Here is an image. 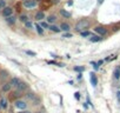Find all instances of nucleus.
Returning a JSON list of instances; mask_svg holds the SVG:
<instances>
[{
	"label": "nucleus",
	"mask_w": 120,
	"mask_h": 113,
	"mask_svg": "<svg viewBox=\"0 0 120 113\" xmlns=\"http://www.w3.org/2000/svg\"><path fill=\"white\" fill-rule=\"evenodd\" d=\"M90 20L87 18H84V19H80L77 21L75 24V31L78 32H84V31H87V28H90Z\"/></svg>",
	"instance_id": "obj_1"
},
{
	"label": "nucleus",
	"mask_w": 120,
	"mask_h": 113,
	"mask_svg": "<svg viewBox=\"0 0 120 113\" xmlns=\"http://www.w3.org/2000/svg\"><path fill=\"white\" fill-rule=\"evenodd\" d=\"M38 3L35 1V0H25V1H22V6L27 10H32L34 7H37Z\"/></svg>",
	"instance_id": "obj_2"
},
{
	"label": "nucleus",
	"mask_w": 120,
	"mask_h": 113,
	"mask_svg": "<svg viewBox=\"0 0 120 113\" xmlns=\"http://www.w3.org/2000/svg\"><path fill=\"white\" fill-rule=\"evenodd\" d=\"M14 106H15L18 109L24 111V109L27 108V102H26L25 100H22V99H18V100L14 101Z\"/></svg>",
	"instance_id": "obj_3"
},
{
	"label": "nucleus",
	"mask_w": 120,
	"mask_h": 113,
	"mask_svg": "<svg viewBox=\"0 0 120 113\" xmlns=\"http://www.w3.org/2000/svg\"><path fill=\"white\" fill-rule=\"evenodd\" d=\"M1 15H3L4 18H8V17L13 15V8H12L11 6H6V7L1 11Z\"/></svg>",
	"instance_id": "obj_4"
},
{
	"label": "nucleus",
	"mask_w": 120,
	"mask_h": 113,
	"mask_svg": "<svg viewBox=\"0 0 120 113\" xmlns=\"http://www.w3.org/2000/svg\"><path fill=\"white\" fill-rule=\"evenodd\" d=\"M15 88H17V91H19V92H24V91H26V90L28 88V84L21 80V81L19 83V85H18Z\"/></svg>",
	"instance_id": "obj_5"
},
{
	"label": "nucleus",
	"mask_w": 120,
	"mask_h": 113,
	"mask_svg": "<svg viewBox=\"0 0 120 113\" xmlns=\"http://www.w3.org/2000/svg\"><path fill=\"white\" fill-rule=\"evenodd\" d=\"M34 18H35L37 21H42L44 19H46V14H45V12H42V11H38V12L35 13Z\"/></svg>",
	"instance_id": "obj_6"
},
{
	"label": "nucleus",
	"mask_w": 120,
	"mask_h": 113,
	"mask_svg": "<svg viewBox=\"0 0 120 113\" xmlns=\"http://www.w3.org/2000/svg\"><path fill=\"white\" fill-rule=\"evenodd\" d=\"M17 17L13 14V15H11V17H8V18H5V21H6V24L7 25H10V26H13L15 23H17Z\"/></svg>",
	"instance_id": "obj_7"
},
{
	"label": "nucleus",
	"mask_w": 120,
	"mask_h": 113,
	"mask_svg": "<svg viewBox=\"0 0 120 113\" xmlns=\"http://www.w3.org/2000/svg\"><path fill=\"white\" fill-rule=\"evenodd\" d=\"M90 81H91V85L93 87H97V85H98V78H97L95 73L91 72V74H90Z\"/></svg>",
	"instance_id": "obj_8"
},
{
	"label": "nucleus",
	"mask_w": 120,
	"mask_h": 113,
	"mask_svg": "<svg viewBox=\"0 0 120 113\" xmlns=\"http://www.w3.org/2000/svg\"><path fill=\"white\" fill-rule=\"evenodd\" d=\"M94 31H95V33H98L99 35H105L106 33H107V30L104 27V26H97L95 28H94Z\"/></svg>",
	"instance_id": "obj_9"
},
{
	"label": "nucleus",
	"mask_w": 120,
	"mask_h": 113,
	"mask_svg": "<svg viewBox=\"0 0 120 113\" xmlns=\"http://www.w3.org/2000/svg\"><path fill=\"white\" fill-rule=\"evenodd\" d=\"M12 87H13V86L11 85V83H4L3 86H1V91L6 93V92H10V91L12 90Z\"/></svg>",
	"instance_id": "obj_10"
},
{
	"label": "nucleus",
	"mask_w": 120,
	"mask_h": 113,
	"mask_svg": "<svg viewBox=\"0 0 120 113\" xmlns=\"http://www.w3.org/2000/svg\"><path fill=\"white\" fill-rule=\"evenodd\" d=\"M60 28H61V31H64L65 33L66 32H70V30H71V25L68 24V23H61L60 24Z\"/></svg>",
	"instance_id": "obj_11"
},
{
	"label": "nucleus",
	"mask_w": 120,
	"mask_h": 113,
	"mask_svg": "<svg viewBox=\"0 0 120 113\" xmlns=\"http://www.w3.org/2000/svg\"><path fill=\"white\" fill-rule=\"evenodd\" d=\"M46 21H47L49 25L55 24V21H56V15H55V14H49V15L46 18Z\"/></svg>",
	"instance_id": "obj_12"
},
{
	"label": "nucleus",
	"mask_w": 120,
	"mask_h": 113,
	"mask_svg": "<svg viewBox=\"0 0 120 113\" xmlns=\"http://www.w3.org/2000/svg\"><path fill=\"white\" fill-rule=\"evenodd\" d=\"M101 39H102V38H101V35H99V34H92V35L90 37V41H91V42H99Z\"/></svg>",
	"instance_id": "obj_13"
},
{
	"label": "nucleus",
	"mask_w": 120,
	"mask_h": 113,
	"mask_svg": "<svg viewBox=\"0 0 120 113\" xmlns=\"http://www.w3.org/2000/svg\"><path fill=\"white\" fill-rule=\"evenodd\" d=\"M60 14H61L64 18H66V19H71V18H72V14H71V12H68L67 10H64V8H61V10H60Z\"/></svg>",
	"instance_id": "obj_14"
},
{
	"label": "nucleus",
	"mask_w": 120,
	"mask_h": 113,
	"mask_svg": "<svg viewBox=\"0 0 120 113\" xmlns=\"http://www.w3.org/2000/svg\"><path fill=\"white\" fill-rule=\"evenodd\" d=\"M0 105H1V108H3V109H6V108L8 107V100L3 97L1 99H0Z\"/></svg>",
	"instance_id": "obj_15"
},
{
	"label": "nucleus",
	"mask_w": 120,
	"mask_h": 113,
	"mask_svg": "<svg viewBox=\"0 0 120 113\" xmlns=\"http://www.w3.org/2000/svg\"><path fill=\"white\" fill-rule=\"evenodd\" d=\"M113 77H114V79H115V80L120 79V65H119V66H116V67L114 68V72H113Z\"/></svg>",
	"instance_id": "obj_16"
},
{
	"label": "nucleus",
	"mask_w": 120,
	"mask_h": 113,
	"mask_svg": "<svg viewBox=\"0 0 120 113\" xmlns=\"http://www.w3.org/2000/svg\"><path fill=\"white\" fill-rule=\"evenodd\" d=\"M21 80L19 79V78H17V77H13L11 80H10V83H11V85L13 86V87H17L18 85H19V83H20Z\"/></svg>",
	"instance_id": "obj_17"
},
{
	"label": "nucleus",
	"mask_w": 120,
	"mask_h": 113,
	"mask_svg": "<svg viewBox=\"0 0 120 113\" xmlns=\"http://www.w3.org/2000/svg\"><path fill=\"white\" fill-rule=\"evenodd\" d=\"M34 28H35V31H37V33H38L39 35H42V34H44V28L41 27L40 24H35V25H34Z\"/></svg>",
	"instance_id": "obj_18"
},
{
	"label": "nucleus",
	"mask_w": 120,
	"mask_h": 113,
	"mask_svg": "<svg viewBox=\"0 0 120 113\" xmlns=\"http://www.w3.org/2000/svg\"><path fill=\"white\" fill-rule=\"evenodd\" d=\"M49 30H51L52 32H54V33H60V32H61V28H60V26H56L55 24L51 25Z\"/></svg>",
	"instance_id": "obj_19"
},
{
	"label": "nucleus",
	"mask_w": 120,
	"mask_h": 113,
	"mask_svg": "<svg viewBox=\"0 0 120 113\" xmlns=\"http://www.w3.org/2000/svg\"><path fill=\"white\" fill-rule=\"evenodd\" d=\"M30 20V18H28V15H26V14H20L19 15V21H21V23H27Z\"/></svg>",
	"instance_id": "obj_20"
},
{
	"label": "nucleus",
	"mask_w": 120,
	"mask_h": 113,
	"mask_svg": "<svg viewBox=\"0 0 120 113\" xmlns=\"http://www.w3.org/2000/svg\"><path fill=\"white\" fill-rule=\"evenodd\" d=\"M40 25H41V27H42L44 30H49V27H51V25H49L47 21H41Z\"/></svg>",
	"instance_id": "obj_21"
},
{
	"label": "nucleus",
	"mask_w": 120,
	"mask_h": 113,
	"mask_svg": "<svg viewBox=\"0 0 120 113\" xmlns=\"http://www.w3.org/2000/svg\"><path fill=\"white\" fill-rule=\"evenodd\" d=\"M24 25H25V27H26V28H28V30H32V28L34 27V25H33V23H32L31 20H28V21H27V23H25Z\"/></svg>",
	"instance_id": "obj_22"
},
{
	"label": "nucleus",
	"mask_w": 120,
	"mask_h": 113,
	"mask_svg": "<svg viewBox=\"0 0 120 113\" xmlns=\"http://www.w3.org/2000/svg\"><path fill=\"white\" fill-rule=\"evenodd\" d=\"M26 98L30 99V100H34V99H35V93H33V92H28V93L26 94Z\"/></svg>",
	"instance_id": "obj_23"
},
{
	"label": "nucleus",
	"mask_w": 120,
	"mask_h": 113,
	"mask_svg": "<svg viewBox=\"0 0 120 113\" xmlns=\"http://www.w3.org/2000/svg\"><path fill=\"white\" fill-rule=\"evenodd\" d=\"M80 35H81L82 38H88V37H91L92 34H91V32H88V31H84V32H80Z\"/></svg>",
	"instance_id": "obj_24"
},
{
	"label": "nucleus",
	"mask_w": 120,
	"mask_h": 113,
	"mask_svg": "<svg viewBox=\"0 0 120 113\" xmlns=\"http://www.w3.org/2000/svg\"><path fill=\"white\" fill-rule=\"evenodd\" d=\"M6 0H0V12H1L5 7H6Z\"/></svg>",
	"instance_id": "obj_25"
},
{
	"label": "nucleus",
	"mask_w": 120,
	"mask_h": 113,
	"mask_svg": "<svg viewBox=\"0 0 120 113\" xmlns=\"http://www.w3.org/2000/svg\"><path fill=\"white\" fill-rule=\"evenodd\" d=\"M74 71L75 72H82V71H85V67L84 66H75L74 67Z\"/></svg>",
	"instance_id": "obj_26"
},
{
	"label": "nucleus",
	"mask_w": 120,
	"mask_h": 113,
	"mask_svg": "<svg viewBox=\"0 0 120 113\" xmlns=\"http://www.w3.org/2000/svg\"><path fill=\"white\" fill-rule=\"evenodd\" d=\"M7 77H8V72H7V71H3V72H1V75H0V78L6 79Z\"/></svg>",
	"instance_id": "obj_27"
},
{
	"label": "nucleus",
	"mask_w": 120,
	"mask_h": 113,
	"mask_svg": "<svg viewBox=\"0 0 120 113\" xmlns=\"http://www.w3.org/2000/svg\"><path fill=\"white\" fill-rule=\"evenodd\" d=\"M71 37H72V34H71V33H68V32L64 33V35H63V38H71Z\"/></svg>",
	"instance_id": "obj_28"
},
{
	"label": "nucleus",
	"mask_w": 120,
	"mask_h": 113,
	"mask_svg": "<svg viewBox=\"0 0 120 113\" xmlns=\"http://www.w3.org/2000/svg\"><path fill=\"white\" fill-rule=\"evenodd\" d=\"M26 53H27L28 55H32V56H35V52H33V51H26Z\"/></svg>",
	"instance_id": "obj_29"
},
{
	"label": "nucleus",
	"mask_w": 120,
	"mask_h": 113,
	"mask_svg": "<svg viewBox=\"0 0 120 113\" xmlns=\"http://www.w3.org/2000/svg\"><path fill=\"white\" fill-rule=\"evenodd\" d=\"M91 64L94 66V70H98V68H99V64H98V63H94V61H92Z\"/></svg>",
	"instance_id": "obj_30"
},
{
	"label": "nucleus",
	"mask_w": 120,
	"mask_h": 113,
	"mask_svg": "<svg viewBox=\"0 0 120 113\" xmlns=\"http://www.w3.org/2000/svg\"><path fill=\"white\" fill-rule=\"evenodd\" d=\"M116 98H118V101L120 102V91H118V92H116Z\"/></svg>",
	"instance_id": "obj_31"
},
{
	"label": "nucleus",
	"mask_w": 120,
	"mask_h": 113,
	"mask_svg": "<svg viewBox=\"0 0 120 113\" xmlns=\"http://www.w3.org/2000/svg\"><path fill=\"white\" fill-rule=\"evenodd\" d=\"M19 113H32V112H31V111H28V109H27V111H26V109H24V111H20Z\"/></svg>",
	"instance_id": "obj_32"
},
{
	"label": "nucleus",
	"mask_w": 120,
	"mask_h": 113,
	"mask_svg": "<svg viewBox=\"0 0 120 113\" xmlns=\"http://www.w3.org/2000/svg\"><path fill=\"white\" fill-rule=\"evenodd\" d=\"M79 94H80V93H79V92H77V93H75V98H77V99H78V100H79V99H80V95H79Z\"/></svg>",
	"instance_id": "obj_33"
},
{
	"label": "nucleus",
	"mask_w": 120,
	"mask_h": 113,
	"mask_svg": "<svg viewBox=\"0 0 120 113\" xmlns=\"http://www.w3.org/2000/svg\"><path fill=\"white\" fill-rule=\"evenodd\" d=\"M52 3H53V4H58V3H59V0H53Z\"/></svg>",
	"instance_id": "obj_34"
},
{
	"label": "nucleus",
	"mask_w": 120,
	"mask_h": 113,
	"mask_svg": "<svg viewBox=\"0 0 120 113\" xmlns=\"http://www.w3.org/2000/svg\"><path fill=\"white\" fill-rule=\"evenodd\" d=\"M35 1H37V3H40V1H42V0H35Z\"/></svg>",
	"instance_id": "obj_35"
},
{
	"label": "nucleus",
	"mask_w": 120,
	"mask_h": 113,
	"mask_svg": "<svg viewBox=\"0 0 120 113\" xmlns=\"http://www.w3.org/2000/svg\"><path fill=\"white\" fill-rule=\"evenodd\" d=\"M102 1H104V0H99V4H101Z\"/></svg>",
	"instance_id": "obj_36"
},
{
	"label": "nucleus",
	"mask_w": 120,
	"mask_h": 113,
	"mask_svg": "<svg viewBox=\"0 0 120 113\" xmlns=\"http://www.w3.org/2000/svg\"><path fill=\"white\" fill-rule=\"evenodd\" d=\"M0 109H1V105H0Z\"/></svg>",
	"instance_id": "obj_37"
},
{
	"label": "nucleus",
	"mask_w": 120,
	"mask_h": 113,
	"mask_svg": "<svg viewBox=\"0 0 120 113\" xmlns=\"http://www.w3.org/2000/svg\"><path fill=\"white\" fill-rule=\"evenodd\" d=\"M37 113H41V112H37Z\"/></svg>",
	"instance_id": "obj_38"
},
{
	"label": "nucleus",
	"mask_w": 120,
	"mask_h": 113,
	"mask_svg": "<svg viewBox=\"0 0 120 113\" xmlns=\"http://www.w3.org/2000/svg\"><path fill=\"white\" fill-rule=\"evenodd\" d=\"M22 1H25V0H22Z\"/></svg>",
	"instance_id": "obj_39"
},
{
	"label": "nucleus",
	"mask_w": 120,
	"mask_h": 113,
	"mask_svg": "<svg viewBox=\"0 0 120 113\" xmlns=\"http://www.w3.org/2000/svg\"><path fill=\"white\" fill-rule=\"evenodd\" d=\"M119 80H120V79H119Z\"/></svg>",
	"instance_id": "obj_40"
}]
</instances>
